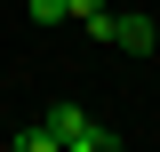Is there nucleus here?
Listing matches in <instances>:
<instances>
[{
    "label": "nucleus",
    "instance_id": "f257e3e1",
    "mask_svg": "<svg viewBox=\"0 0 160 152\" xmlns=\"http://www.w3.org/2000/svg\"><path fill=\"white\" fill-rule=\"evenodd\" d=\"M40 144H48V152H112L120 128H96L80 104H56V112L40 120Z\"/></svg>",
    "mask_w": 160,
    "mask_h": 152
},
{
    "label": "nucleus",
    "instance_id": "f03ea898",
    "mask_svg": "<svg viewBox=\"0 0 160 152\" xmlns=\"http://www.w3.org/2000/svg\"><path fill=\"white\" fill-rule=\"evenodd\" d=\"M88 32H96L104 48H128V56H152V48H160L152 16H112V8H96V16H88Z\"/></svg>",
    "mask_w": 160,
    "mask_h": 152
},
{
    "label": "nucleus",
    "instance_id": "7ed1b4c3",
    "mask_svg": "<svg viewBox=\"0 0 160 152\" xmlns=\"http://www.w3.org/2000/svg\"><path fill=\"white\" fill-rule=\"evenodd\" d=\"M32 8V24H72V0H24Z\"/></svg>",
    "mask_w": 160,
    "mask_h": 152
},
{
    "label": "nucleus",
    "instance_id": "20e7f679",
    "mask_svg": "<svg viewBox=\"0 0 160 152\" xmlns=\"http://www.w3.org/2000/svg\"><path fill=\"white\" fill-rule=\"evenodd\" d=\"M96 8H104V0H72V16H80V24H88V16H96Z\"/></svg>",
    "mask_w": 160,
    "mask_h": 152
}]
</instances>
